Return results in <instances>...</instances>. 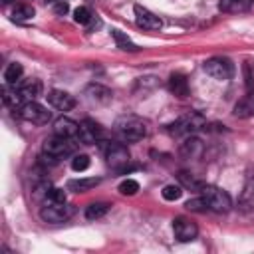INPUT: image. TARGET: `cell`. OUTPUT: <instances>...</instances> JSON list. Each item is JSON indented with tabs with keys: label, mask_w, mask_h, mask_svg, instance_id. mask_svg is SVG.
<instances>
[{
	"label": "cell",
	"mask_w": 254,
	"mask_h": 254,
	"mask_svg": "<svg viewBox=\"0 0 254 254\" xmlns=\"http://www.w3.org/2000/svg\"><path fill=\"white\" fill-rule=\"evenodd\" d=\"M185 206H187V210H190V212H206V210H210L202 194H200V196H196V198L187 200V202H185Z\"/></svg>",
	"instance_id": "4316f807"
},
{
	"label": "cell",
	"mask_w": 254,
	"mask_h": 254,
	"mask_svg": "<svg viewBox=\"0 0 254 254\" xmlns=\"http://www.w3.org/2000/svg\"><path fill=\"white\" fill-rule=\"evenodd\" d=\"M20 93H22V97L24 99H30V101H34L36 97H40L42 95V81L40 79H26V81H22L20 83Z\"/></svg>",
	"instance_id": "ffe728a7"
},
{
	"label": "cell",
	"mask_w": 254,
	"mask_h": 254,
	"mask_svg": "<svg viewBox=\"0 0 254 254\" xmlns=\"http://www.w3.org/2000/svg\"><path fill=\"white\" fill-rule=\"evenodd\" d=\"M202 127H204V117L196 111H189V113L181 115L179 119H175L173 123H169L167 133L173 137H179V135H190L192 131H198Z\"/></svg>",
	"instance_id": "7a4b0ae2"
},
{
	"label": "cell",
	"mask_w": 254,
	"mask_h": 254,
	"mask_svg": "<svg viewBox=\"0 0 254 254\" xmlns=\"http://www.w3.org/2000/svg\"><path fill=\"white\" fill-rule=\"evenodd\" d=\"M48 103L52 107H56L58 111H69L75 107V97L69 95L67 91H62V89H52L48 95Z\"/></svg>",
	"instance_id": "7c38bea8"
},
{
	"label": "cell",
	"mask_w": 254,
	"mask_h": 254,
	"mask_svg": "<svg viewBox=\"0 0 254 254\" xmlns=\"http://www.w3.org/2000/svg\"><path fill=\"white\" fill-rule=\"evenodd\" d=\"M71 216V206H67L65 202H48L40 208V218L44 222H50V224H58V222H64Z\"/></svg>",
	"instance_id": "8992f818"
},
{
	"label": "cell",
	"mask_w": 254,
	"mask_h": 254,
	"mask_svg": "<svg viewBox=\"0 0 254 254\" xmlns=\"http://www.w3.org/2000/svg\"><path fill=\"white\" fill-rule=\"evenodd\" d=\"M242 71H244V79H246V87H248V91L254 87V73H252V69H250V64L246 62L244 65H242Z\"/></svg>",
	"instance_id": "836d02e7"
},
{
	"label": "cell",
	"mask_w": 254,
	"mask_h": 254,
	"mask_svg": "<svg viewBox=\"0 0 254 254\" xmlns=\"http://www.w3.org/2000/svg\"><path fill=\"white\" fill-rule=\"evenodd\" d=\"M179 153H181V157H185V159H198V157L204 153V143H202L198 137H187V139L181 143Z\"/></svg>",
	"instance_id": "4fadbf2b"
},
{
	"label": "cell",
	"mask_w": 254,
	"mask_h": 254,
	"mask_svg": "<svg viewBox=\"0 0 254 254\" xmlns=\"http://www.w3.org/2000/svg\"><path fill=\"white\" fill-rule=\"evenodd\" d=\"M181 194H183V187L181 185H167L163 189V198L165 200H177V198H181Z\"/></svg>",
	"instance_id": "f1b7e54d"
},
{
	"label": "cell",
	"mask_w": 254,
	"mask_h": 254,
	"mask_svg": "<svg viewBox=\"0 0 254 254\" xmlns=\"http://www.w3.org/2000/svg\"><path fill=\"white\" fill-rule=\"evenodd\" d=\"M34 16V8L32 6H18L12 14L14 20H30Z\"/></svg>",
	"instance_id": "1f68e13d"
},
{
	"label": "cell",
	"mask_w": 254,
	"mask_h": 254,
	"mask_svg": "<svg viewBox=\"0 0 254 254\" xmlns=\"http://www.w3.org/2000/svg\"><path fill=\"white\" fill-rule=\"evenodd\" d=\"M20 117H22L24 121H28V123L44 125V123L50 121L52 113H50L44 105H40L38 101H28V103H24V105L20 107Z\"/></svg>",
	"instance_id": "52a82bcc"
},
{
	"label": "cell",
	"mask_w": 254,
	"mask_h": 254,
	"mask_svg": "<svg viewBox=\"0 0 254 254\" xmlns=\"http://www.w3.org/2000/svg\"><path fill=\"white\" fill-rule=\"evenodd\" d=\"M133 12H135V22H137L139 28H143V30H161L163 22H161V18H159L157 14H153L151 10H147V8H143V6L137 4V6L133 8Z\"/></svg>",
	"instance_id": "8fae6325"
},
{
	"label": "cell",
	"mask_w": 254,
	"mask_h": 254,
	"mask_svg": "<svg viewBox=\"0 0 254 254\" xmlns=\"http://www.w3.org/2000/svg\"><path fill=\"white\" fill-rule=\"evenodd\" d=\"M252 6V0H218V8L228 14H242L248 12Z\"/></svg>",
	"instance_id": "d6986e66"
},
{
	"label": "cell",
	"mask_w": 254,
	"mask_h": 254,
	"mask_svg": "<svg viewBox=\"0 0 254 254\" xmlns=\"http://www.w3.org/2000/svg\"><path fill=\"white\" fill-rule=\"evenodd\" d=\"M103 137V129L99 123H95L93 119H83L79 123V131H77V139L83 143V145H93V143H99Z\"/></svg>",
	"instance_id": "30bf717a"
},
{
	"label": "cell",
	"mask_w": 254,
	"mask_h": 254,
	"mask_svg": "<svg viewBox=\"0 0 254 254\" xmlns=\"http://www.w3.org/2000/svg\"><path fill=\"white\" fill-rule=\"evenodd\" d=\"M113 131L123 143H135L147 137V123L141 121L139 117H121L117 119Z\"/></svg>",
	"instance_id": "6da1fadb"
},
{
	"label": "cell",
	"mask_w": 254,
	"mask_h": 254,
	"mask_svg": "<svg viewBox=\"0 0 254 254\" xmlns=\"http://www.w3.org/2000/svg\"><path fill=\"white\" fill-rule=\"evenodd\" d=\"M89 167V157L87 155H75L73 159H71V169L75 171V173H81V171H85Z\"/></svg>",
	"instance_id": "4dcf8cb0"
},
{
	"label": "cell",
	"mask_w": 254,
	"mask_h": 254,
	"mask_svg": "<svg viewBox=\"0 0 254 254\" xmlns=\"http://www.w3.org/2000/svg\"><path fill=\"white\" fill-rule=\"evenodd\" d=\"M22 73H24V67H22L18 62H14V64H10V65L6 67V71H4V79H6V83L16 85V83L22 79Z\"/></svg>",
	"instance_id": "cb8c5ba5"
},
{
	"label": "cell",
	"mask_w": 254,
	"mask_h": 254,
	"mask_svg": "<svg viewBox=\"0 0 254 254\" xmlns=\"http://www.w3.org/2000/svg\"><path fill=\"white\" fill-rule=\"evenodd\" d=\"M169 89L177 97H187L189 95V79L183 73H173L169 77Z\"/></svg>",
	"instance_id": "ac0fdd59"
},
{
	"label": "cell",
	"mask_w": 254,
	"mask_h": 254,
	"mask_svg": "<svg viewBox=\"0 0 254 254\" xmlns=\"http://www.w3.org/2000/svg\"><path fill=\"white\" fill-rule=\"evenodd\" d=\"M173 232H175V238H177V240H181V242H190V240L196 238L198 226H196L190 218H187V216H177V218L173 220Z\"/></svg>",
	"instance_id": "9c48e42d"
},
{
	"label": "cell",
	"mask_w": 254,
	"mask_h": 254,
	"mask_svg": "<svg viewBox=\"0 0 254 254\" xmlns=\"http://www.w3.org/2000/svg\"><path fill=\"white\" fill-rule=\"evenodd\" d=\"M77 131H79V123H75L73 119L62 115L54 121V135H62V137H77Z\"/></svg>",
	"instance_id": "9a60e30c"
},
{
	"label": "cell",
	"mask_w": 254,
	"mask_h": 254,
	"mask_svg": "<svg viewBox=\"0 0 254 254\" xmlns=\"http://www.w3.org/2000/svg\"><path fill=\"white\" fill-rule=\"evenodd\" d=\"M179 183H181V187L190 189V190H200V189L204 187L202 181L194 179V177H192L190 173H187V171H181V173H179Z\"/></svg>",
	"instance_id": "484cf974"
},
{
	"label": "cell",
	"mask_w": 254,
	"mask_h": 254,
	"mask_svg": "<svg viewBox=\"0 0 254 254\" xmlns=\"http://www.w3.org/2000/svg\"><path fill=\"white\" fill-rule=\"evenodd\" d=\"M232 113H234V117H240V119H246V117H252L254 115V91L252 89L242 99L236 101Z\"/></svg>",
	"instance_id": "2e32d148"
},
{
	"label": "cell",
	"mask_w": 254,
	"mask_h": 254,
	"mask_svg": "<svg viewBox=\"0 0 254 254\" xmlns=\"http://www.w3.org/2000/svg\"><path fill=\"white\" fill-rule=\"evenodd\" d=\"M22 93L16 85H10V83H4L2 85V101L8 105V107H18L22 103Z\"/></svg>",
	"instance_id": "44dd1931"
},
{
	"label": "cell",
	"mask_w": 254,
	"mask_h": 254,
	"mask_svg": "<svg viewBox=\"0 0 254 254\" xmlns=\"http://www.w3.org/2000/svg\"><path fill=\"white\" fill-rule=\"evenodd\" d=\"M111 36H113V40H115L117 48L127 50V52H137V50H139V48H137V44H133V42L129 40V36H125L121 30H113V32H111Z\"/></svg>",
	"instance_id": "d4e9b609"
},
{
	"label": "cell",
	"mask_w": 254,
	"mask_h": 254,
	"mask_svg": "<svg viewBox=\"0 0 254 254\" xmlns=\"http://www.w3.org/2000/svg\"><path fill=\"white\" fill-rule=\"evenodd\" d=\"M44 153L62 159V157H67V155L73 153V143H71L69 137L54 135V137H50V139L44 141Z\"/></svg>",
	"instance_id": "ba28073f"
},
{
	"label": "cell",
	"mask_w": 254,
	"mask_h": 254,
	"mask_svg": "<svg viewBox=\"0 0 254 254\" xmlns=\"http://www.w3.org/2000/svg\"><path fill=\"white\" fill-rule=\"evenodd\" d=\"M238 208L242 212H248L254 208V175H250L244 181V187L238 194Z\"/></svg>",
	"instance_id": "5bb4252c"
},
{
	"label": "cell",
	"mask_w": 254,
	"mask_h": 254,
	"mask_svg": "<svg viewBox=\"0 0 254 254\" xmlns=\"http://www.w3.org/2000/svg\"><path fill=\"white\" fill-rule=\"evenodd\" d=\"M137 190H139V183L135 181V179H125V181H121V185H119V192L121 194H137Z\"/></svg>",
	"instance_id": "83f0119b"
},
{
	"label": "cell",
	"mask_w": 254,
	"mask_h": 254,
	"mask_svg": "<svg viewBox=\"0 0 254 254\" xmlns=\"http://www.w3.org/2000/svg\"><path fill=\"white\" fill-rule=\"evenodd\" d=\"M85 93L89 95V99L99 101V103H107V101L113 99V91L109 87L101 85V83H89L87 89H85Z\"/></svg>",
	"instance_id": "e0dca14e"
},
{
	"label": "cell",
	"mask_w": 254,
	"mask_h": 254,
	"mask_svg": "<svg viewBox=\"0 0 254 254\" xmlns=\"http://www.w3.org/2000/svg\"><path fill=\"white\" fill-rule=\"evenodd\" d=\"M48 202H65V190L64 189H50L48 190Z\"/></svg>",
	"instance_id": "d6a6232c"
},
{
	"label": "cell",
	"mask_w": 254,
	"mask_h": 254,
	"mask_svg": "<svg viewBox=\"0 0 254 254\" xmlns=\"http://www.w3.org/2000/svg\"><path fill=\"white\" fill-rule=\"evenodd\" d=\"M10 2H14V0H2V4H10Z\"/></svg>",
	"instance_id": "d590c367"
},
{
	"label": "cell",
	"mask_w": 254,
	"mask_h": 254,
	"mask_svg": "<svg viewBox=\"0 0 254 254\" xmlns=\"http://www.w3.org/2000/svg\"><path fill=\"white\" fill-rule=\"evenodd\" d=\"M204 71L210 75V77H214V79H220V81H224V79H230L232 77V73H234V65H232V62L228 60V58H222V56H214V58H208L206 62H204Z\"/></svg>",
	"instance_id": "5b68a950"
},
{
	"label": "cell",
	"mask_w": 254,
	"mask_h": 254,
	"mask_svg": "<svg viewBox=\"0 0 254 254\" xmlns=\"http://www.w3.org/2000/svg\"><path fill=\"white\" fill-rule=\"evenodd\" d=\"M54 12H56V14H65V12H67V2L58 0V2L54 4Z\"/></svg>",
	"instance_id": "e575fe53"
},
{
	"label": "cell",
	"mask_w": 254,
	"mask_h": 254,
	"mask_svg": "<svg viewBox=\"0 0 254 254\" xmlns=\"http://www.w3.org/2000/svg\"><path fill=\"white\" fill-rule=\"evenodd\" d=\"M73 20H75L77 24H87V22L91 20L89 8H87V6H77V8L73 10Z\"/></svg>",
	"instance_id": "f546056e"
},
{
	"label": "cell",
	"mask_w": 254,
	"mask_h": 254,
	"mask_svg": "<svg viewBox=\"0 0 254 254\" xmlns=\"http://www.w3.org/2000/svg\"><path fill=\"white\" fill-rule=\"evenodd\" d=\"M99 143H101V153L105 157V163L115 171H125V167L129 163L127 147L117 141H99Z\"/></svg>",
	"instance_id": "3957f363"
},
{
	"label": "cell",
	"mask_w": 254,
	"mask_h": 254,
	"mask_svg": "<svg viewBox=\"0 0 254 254\" xmlns=\"http://www.w3.org/2000/svg\"><path fill=\"white\" fill-rule=\"evenodd\" d=\"M97 185H99L97 177H87V179H73V181H69L67 189L73 190V192H87V190H91Z\"/></svg>",
	"instance_id": "7402d4cb"
},
{
	"label": "cell",
	"mask_w": 254,
	"mask_h": 254,
	"mask_svg": "<svg viewBox=\"0 0 254 254\" xmlns=\"http://www.w3.org/2000/svg\"><path fill=\"white\" fill-rule=\"evenodd\" d=\"M200 194L204 196L208 208L214 210V212H228L230 206H232L230 194H228L226 190L214 187V185H204V187L200 189Z\"/></svg>",
	"instance_id": "277c9868"
},
{
	"label": "cell",
	"mask_w": 254,
	"mask_h": 254,
	"mask_svg": "<svg viewBox=\"0 0 254 254\" xmlns=\"http://www.w3.org/2000/svg\"><path fill=\"white\" fill-rule=\"evenodd\" d=\"M107 210H109V204H107V202H91V204H87V208H85V218H87V220H97V218L105 216Z\"/></svg>",
	"instance_id": "603a6c76"
}]
</instances>
